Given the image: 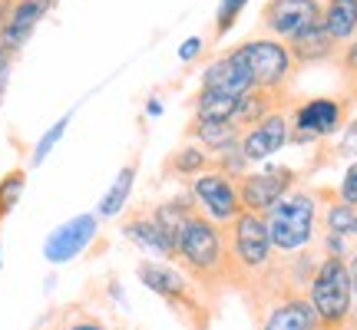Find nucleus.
I'll return each instance as SVG.
<instances>
[{
    "mask_svg": "<svg viewBox=\"0 0 357 330\" xmlns=\"http://www.w3.org/2000/svg\"><path fill=\"white\" fill-rule=\"evenodd\" d=\"M176 267L212 301L222 304L229 294V258H225V231L212 218L195 212L189 225L176 238Z\"/></svg>",
    "mask_w": 357,
    "mask_h": 330,
    "instance_id": "f257e3e1",
    "label": "nucleus"
},
{
    "mask_svg": "<svg viewBox=\"0 0 357 330\" xmlns=\"http://www.w3.org/2000/svg\"><path fill=\"white\" fill-rule=\"evenodd\" d=\"M136 278L155 297L166 301V307L176 314V320L185 330H212V324L218 317V304H212L176 265H169V261H139Z\"/></svg>",
    "mask_w": 357,
    "mask_h": 330,
    "instance_id": "f03ea898",
    "label": "nucleus"
},
{
    "mask_svg": "<svg viewBox=\"0 0 357 330\" xmlns=\"http://www.w3.org/2000/svg\"><path fill=\"white\" fill-rule=\"evenodd\" d=\"M318 212L321 205L314 198V189H291L271 212L265 215L268 238L278 254L305 251L318 238Z\"/></svg>",
    "mask_w": 357,
    "mask_h": 330,
    "instance_id": "7ed1b4c3",
    "label": "nucleus"
},
{
    "mask_svg": "<svg viewBox=\"0 0 357 330\" xmlns=\"http://www.w3.org/2000/svg\"><path fill=\"white\" fill-rule=\"evenodd\" d=\"M307 301L318 314V330H347L354 317V291L347 278V261L324 254L307 284Z\"/></svg>",
    "mask_w": 357,
    "mask_h": 330,
    "instance_id": "20e7f679",
    "label": "nucleus"
},
{
    "mask_svg": "<svg viewBox=\"0 0 357 330\" xmlns=\"http://www.w3.org/2000/svg\"><path fill=\"white\" fill-rule=\"evenodd\" d=\"M231 53L242 60V66L252 77V86L258 89H271V93H291V83L298 77V66H294L288 43L275 37H248L242 43H235Z\"/></svg>",
    "mask_w": 357,
    "mask_h": 330,
    "instance_id": "39448f33",
    "label": "nucleus"
},
{
    "mask_svg": "<svg viewBox=\"0 0 357 330\" xmlns=\"http://www.w3.org/2000/svg\"><path fill=\"white\" fill-rule=\"evenodd\" d=\"M354 102L347 96H314V100H298L288 109V142L294 146H318V142L337 136L347 126Z\"/></svg>",
    "mask_w": 357,
    "mask_h": 330,
    "instance_id": "423d86ee",
    "label": "nucleus"
},
{
    "mask_svg": "<svg viewBox=\"0 0 357 330\" xmlns=\"http://www.w3.org/2000/svg\"><path fill=\"white\" fill-rule=\"evenodd\" d=\"M301 172L288 168V165H268L261 172H245L238 178V198H242V212L265 218L275 205L298 185Z\"/></svg>",
    "mask_w": 357,
    "mask_h": 330,
    "instance_id": "0eeeda50",
    "label": "nucleus"
},
{
    "mask_svg": "<svg viewBox=\"0 0 357 330\" xmlns=\"http://www.w3.org/2000/svg\"><path fill=\"white\" fill-rule=\"evenodd\" d=\"M189 198L199 205L205 218L215 225H229L231 218L242 215V198H238V178L225 172H202L189 182Z\"/></svg>",
    "mask_w": 357,
    "mask_h": 330,
    "instance_id": "6e6552de",
    "label": "nucleus"
},
{
    "mask_svg": "<svg viewBox=\"0 0 357 330\" xmlns=\"http://www.w3.org/2000/svg\"><path fill=\"white\" fill-rule=\"evenodd\" d=\"M321 0H265V7L258 10V26L265 30V37L288 40L305 26L321 24Z\"/></svg>",
    "mask_w": 357,
    "mask_h": 330,
    "instance_id": "1a4fd4ad",
    "label": "nucleus"
},
{
    "mask_svg": "<svg viewBox=\"0 0 357 330\" xmlns=\"http://www.w3.org/2000/svg\"><path fill=\"white\" fill-rule=\"evenodd\" d=\"M291 109V106H288ZM288 109H281V113H271L268 119H261L258 126L245 129L242 132V155L245 162H265L268 155H275L278 149H284L288 146Z\"/></svg>",
    "mask_w": 357,
    "mask_h": 330,
    "instance_id": "9d476101",
    "label": "nucleus"
},
{
    "mask_svg": "<svg viewBox=\"0 0 357 330\" xmlns=\"http://www.w3.org/2000/svg\"><path fill=\"white\" fill-rule=\"evenodd\" d=\"M56 0H10V13H7V26L0 33V43L7 50L20 53L24 43L33 37L37 24H43V17L53 10Z\"/></svg>",
    "mask_w": 357,
    "mask_h": 330,
    "instance_id": "9b49d317",
    "label": "nucleus"
},
{
    "mask_svg": "<svg viewBox=\"0 0 357 330\" xmlns=\"http://www.w3.org/2000/svg\"><path fill=\"white\" fill-rule=\"evenodd\" d=\"M119 228H123V235H126L136 248H142L146 254H153L155 261H172V258H176L172 242H169L166 235H162V228L155 225L153 208H132V212H126Z\"/></svg>",
    "mask_w": 357,
    "mask_h": 330,
    "instance_id": "f8f14e48",
    "label": "nucleus"
},
{
    "mask_svg": "<svg viewBox=\"0 0 357 330\" xmlns=\"http://www.w3.org/2000/svg\"><path fill=\"white\" fill-rule=\"evenodd\" d=\"M93 238H96V215H79V218H73V221L60 225V228L47 238L43 258H47L50 265H63L70 258H77Z\"/></svg>",
    "mask_w": 357,
    "mask_h": 330,
    "instance_id": "ddd939ff",
    "label": "nucleus"
},
{
    "mask_svg": "<svg viewBox=\"0 0 357 330\" xmlns=\"http://www.w3.org/2000/svg\"><path fill=\"white\" fill-rule=\"evenodd\" d=\"M284 43H288V53H291V60L298 70L314 66V63H328V60H334L337 50H341V43L324 30V24L305 26V30H298V33L288 37Z\"/></svg>",
    "mask_w": 357,
    "mask_h": 330,
    "instance_id": "4468645a",
    "label": "nucleus"
},
{
    "mask_svg": "<svg viewBox=\"0 0 357 330\" xmlns=\"http://www.w3.org/2000/svg\"><path fill=\"white\" fill-rule=\"evenodd\" d=\"M255 330H318V314L307 294H291L271 307L255 324Z\"/></svg>",
    "mask_w": 357,
    "mask_h": 330,
    "instance_id": "2eb2a0df",
    "label": "nucleus"
},
{
    "mask_svg": "<svg viewBox=\"0 0 357 330\" xmlns=\"http://www.w3.org/2000/svg\"><path fill=\"white\" fill-rule=\"evenodd\" d=\"M202 89H215V93H229V96H245L252 86V77L242 66V60L231 50L215 56L212 63L202 70Z\"/></svg>",
    "mask_w": 357,
    "mask_h": 330,
    "instance_id": "dca6fc26",
    "label": "nucleus"
},
{
    "mask_svg": "<svg viewBox=\"0 0 357 330\" xmlns=\"http://www.w3.org/2000/svg\"><path fill=\"white\" fill-rule=\"evenodd\" d=\"M291 93H271V89H248L245 96H238V106H235V116H231V123L242 129H252L258 126L261 119H268L271 113H281V109H288L291 106Z\"/></svg>",
    "mask_w": 357,
    "mask_h": 330,
    "instance_id": "f3484780",
    "label": "nucleus"
},
{
    "mask_svg": "<svg viewBox=\"0 0 357 330\" xmlns=\"http://www.w3.org/2000/svg\"><path fill=\"white\" fill-rule=\"evenodd\" d=\"M321 212H318V228L324 235H337V238H357V208L337 198L331 189H314Z\"/></svg>",
    "mask_w": 357,
    "mask_h": 330,
    "instance_id": "a211bd4d",
    "label": "nucleus"
},
{
    "mask_svg": "<svg viewBox=\"0 0 357 330\" xmlns=\"http://www.w3.org/2000/svg\"><path fill=\"white\" fill-rule=\"evenodd\" d=\"M195 212H199V205L189 198V191H185V195H176V198H166V202H159L153 208L155 225H159L162 235L172 242V251H176V238L182 235V228L189 225V218L195 215Z\"/></svg>",
    "mask_w": 357,
    "mask_h": 330,
    "instance_id": "6ab92c4d",
    "label": "nucleus"
},
{
    "mask_svg": "<svg viewBox=\"0 0 357 330\" xmlns=\"http://www.w3.org/2000/svg\"><path fill=\"white\" fill-rule=\"evenodd\" d=\"M185 139L199 142L205 152L215 155V152H225L235 142H242V129L235 126V123H195L192 119L189 126H185Z\"/></svg>",
    "mask_w": 357,
    "mask_h": 330,
    "instance_id": "aec40b11",
    "label": "nucleus"
},
{
    "mask_svg": "<svg viewBox=\"0 0 357 330\" xmlns=\"http://www.w3.org/2000/svg\"><path fill=\"white\" fill-rule=\"evenodd\" d=\"M162 172L192 182L202 172H212V152H205L199 142H185V146H178L176 152H169V159L162 162Z\"/></svg>",
    "mask_w": 357,
    "mask_h": 330,
    "instance_id": "412c9836",
    "label": "nucleus"
},
{
    "mask_svg": "<svg viewBox=\"0 0 357 330\" xmlns=\"http://www.w3.org/2000/svg\"><path fill=\"white\" fill-rule=\"evenodd\" d=\"M189 102H192V119H195V123H231L235 106H238V96L199 86V93H195Z\"/></svg>",
    "mask_w": 357,
    "mask_h": 330,
    "instance_id": "4be33fe9",
    "label": "nucleus"
},
{
    "mask_svg": "<svg viewBox=\"0 0 357 330\" xmlns=\"http://www.w3.org/2000/svg\"><path fill=\"white\" fill-rule=\"evenodd\" d=\"M321 24L341 47L351 43L357 37V0H328L324 13H321Z\"/></svg>",
    "mask_w": 357,
    "mask_h": 330,
    "instance_id": "5701e85b",
    "label": "nucleus"
},
{
    "mask_svg": "<svg viewBox=\"0 0 357 330\" xmlns=\"http://www.w3.org/2000/svg\"><path fill=\"white\" fill-rule=\"evenodd\" d=\"M136 172H139V162H136V159L123 165V172L116 175V182L109 185V191L102 195V202H100V215L102 218H113V215H119V212L126 208L129 191H132V182H136Z\"/></svg>",
    "mask_w": 357,
    "mask_h": 330,
    "instance_id": "b1692460",
    "label": "nucleus"
},
{
    "mask_svg": "<svg viewBox=\"0 0 357 330\" xmlns=\"http://www.w3.org/2000/svg\"><path fill=\"white\" fill-rule=\"evenodd\" d=\"M24 185H26V168H10L7 175L0 178V225L17 208L20 195H24Z\"/></svg>",
    "mask_w": 357,
    "mask_h": 330,
    "instance_id": "393cba45",
    "label": "nucleus"
},
{
    "mask_svg": "<svg viewBox=\"0 0 357 330\" xmlns=\"http://www.w3.org/2000/svg\"><path fill=\"white\" fill-rule=\"evenodd\" d=\"M53 324H56V330H106V324L93 311H86V307H79V304H70L63 311H56Z\"/></svg>",
    "mask_w": 357,
    "mask_h": 330,
    "instance_id": "a878e982",
    "label": "nucleus"
},
{
    "mask_svg": "<svg viewBox=\"0 0 357 330\" xmlns=\"http://www.w3.org/2000/svg\"><path fill=\"white\" fill-rule=\"evenodd\" d=\"M245 3L248 0H218V10H215V26H212V40H222L229 33L235 20H238V13L245 10Z\"/></svg>",
    "mask_w": 357,
    "mask_h": 330,
    "instance_id": "bb28decb",
    "label": "nucleus"
},
{
    "mask_svg": "<svg viewBox=\"0 0 357 330\" xmlns=\"http://www.w3.org/2000/svg\"><path fill=\"white\" fill-rule=\"evenodd\" d=\"M334 63H337V70H341V86L354 83V79H357V37L337 50Z\"/></svg>",
    "mask_w": 357,
    "mask_h": 330,
    "instance_id": "cd10ccee",
    "label": "nucleus"
},
{
    "mask_svg": "<svg viewBox=\"0 0 357 330\" xmlns=\"http://www.w3.org/2000/svg\"><path fill=\"white\" fill-rule=\"evenodd\" d=\"M66 123H70V116H63L60 123H53V126H50V132H47V136H43V139H40L37 146H33V165H40V162H43V159H47V155H50V149H53V146H56V142H60V136H63Z\"/></svg>",
    "mask_w": 357,
    "mask_h": 330,
    "instance_id": "c85d7f7f",
    "label": "nucleus"
},
{
    "mask_svg": "<svg viewBox=\"0 0 357 330\" xmlns=\"http://www.w3.org/2000/svg\"><path fill=\"white\" fill-rule=\"evenodd\" d=\"M324 155H334V159H351V155H357V119L354 123H347L344 129H341V139H337V146H334L331 152Z\"/></svg>",
    "mask_w": 357,
    "mask_h": 330,
    "instance_id": "c756f323",
    "label": "nucleus"
},
{
    "mask_svg": "<svg viewBox=\"0 0 357 330\" xmlns=\"http://www.w3.org/2000/svg\"><path fill=\"white\" fill-rule=\"evenodd\" d=\"M337 198L347 205H354L357 208V162L354 165H347V172H344V182H341V189H337Z\"/></svg>",
    "mask_w": 357,
    "mask_h": 330,
    "instance_id": "7c9ffc66",
    "label": "nucleus"
},
{
    "mask_svg": "<svg viewBox=\"0 0 357 330\" xmlns=\"http://www.w3.org/2000/svg\"><path fill=\"white\" fill-rule=\"evenodd\" d=\"M202 47H205L202 37H189L185 43H182V47H178V60H185V63H189V60H195Z\"/></svg>",
    "mask_w": 357,
    "mask_h": 330,
    "instance_id": "2f4dec72",
    "label": "nucleus"
},
{
    "mask_svg": "<svg viewBox=\"0 0 357 330\" xmlns=\"http://www.w3.org/2000/svg\"><path fill=\"white\" fill-rule=\"evenodd\" d=\"M344 261H347V278H351V291H354V301H357V248H351V254H347Z\"/></svg>",
    "mask_w": 357,
    "mask_h": 330,
    "instance_id": "473e14b6",
    "label": "nucleus"
},
{
    "mask_svg": "<svg viewBox=\"0 0 357 330\" xmlns=\"http://www.w3.org/2000/svg\"><path fill=\"white\" fill-rule=\"evenodd\" d=\"M13 60H17V53H13V50H7V47L0 43V73H10Z\"/></svg>",
    "mask_w": 357,
    "mask_h": 330,
    "instance_id": "72a5a7b5",
    "label": "nucleus"
},
{
    "mask_svg": "<svg viewBox=\"0 0 357 330\" xmlns=\"http://www.w3.org/2000/svg\"><path fill=\"white\" fill-rule=\"evenodd\" d=\"M7 13H10V0H0V33L7 26Z\"/></svg>",
    "mask_w": 357,
    "mask_h": 330,
    "instance_id": "f704fd0d",
    "label": "nucleus"
},
{
    "mask_svg": "<svg viewBox=\"0 0 357 330\" xmlns=\"http://www.w3.org/2000/svg\"><path fill=\"white\" fill-rule=\"evenodd\" d=\"M341 89H344L341 96H347L351 102H357V79H354V83H347V86H341Z\"/></svg>",
    "mask_w": 357,
    "mask_h": 330,
    "instance_id": "c9c22d12",
    "label": "nucleus"
},
{
    "mask_svg": "<svg viewBox=\"0 0 357 330\" xmlns=\"http://www.w3.org/2000/svg\"><path fill=\"white\" fill-rule=\"evenodd\" d=\"M7 83H10V73H0V100H3V93H7Z\"/></svg>",
    "mask_w": 357,
    "mask_h": 330,
    "instance_id": "e433bc0d",
    "label": "nucleus"
}]
</instances>
